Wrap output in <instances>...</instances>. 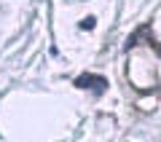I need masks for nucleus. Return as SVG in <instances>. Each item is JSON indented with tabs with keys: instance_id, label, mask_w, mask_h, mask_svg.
<instances>
[{
	"instance_id": "f257e3e1",
	"label": "nucleus",
	"mask_w": 161,
	"mask_h": 142,
	"mask_svg": "<svg viewBox=\"0 0 161 142\" xmlns=\"http://www.w3.org/2000/svg\"><path fill=\"white\" fill-rule=\"evenodd\" d=\"M75 86H78V89H89V91H94V94H102V91L108 89V80L99 78V75H78V78H75Z\"/></svg>"
},
{
	"instance_id": "f03ea898",
	"label": "nucleus",
	"mask_w": 161,
	"mask_h": 142,
	"mask_svg": "<svg viewBox=\"0 0 161 142\" xmlns=\"http://www.w3.org/2000/svg\"><path fill=\"white\" fill-rule=\"evenodd\" d=\"M92 27H94V19L92 16H86L83 22H80V30H92Z\"/></svg>"
}]
</instances>
